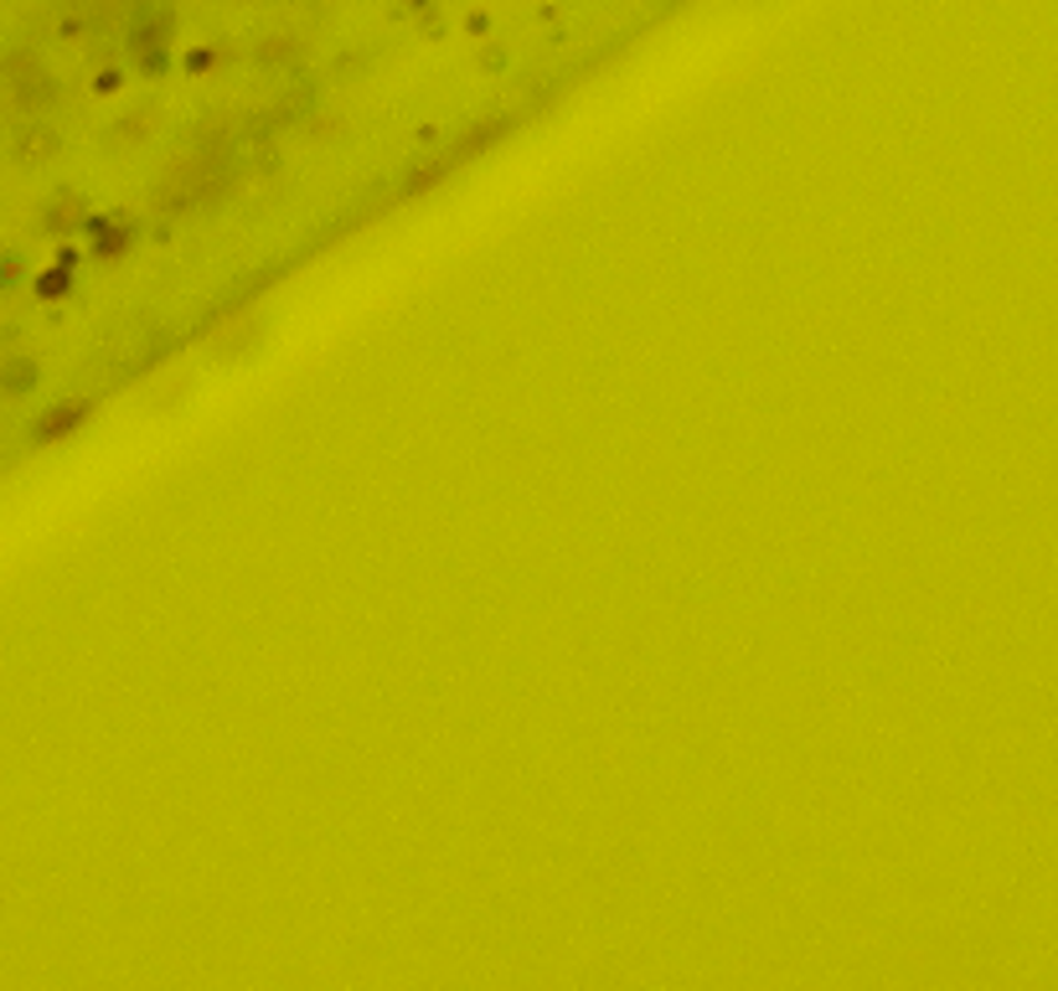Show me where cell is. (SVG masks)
<instances>
[{"mask_svg": "<svg viewBox=\"0 0 1058 991\" xmlns=\"http://www.w3.org/2000/svg\"><path fill=\"white\" fill-rule=\"evenodd\" d=\"M78 419H83V408H62V419H47L42 429H37V439H52V435H62V429H68V423H78Z\"/></svg>", "mask_w": 1058, "mask_h": 991, "instance_id": "6da1fadb", "label": "cell"}]
</instances>
